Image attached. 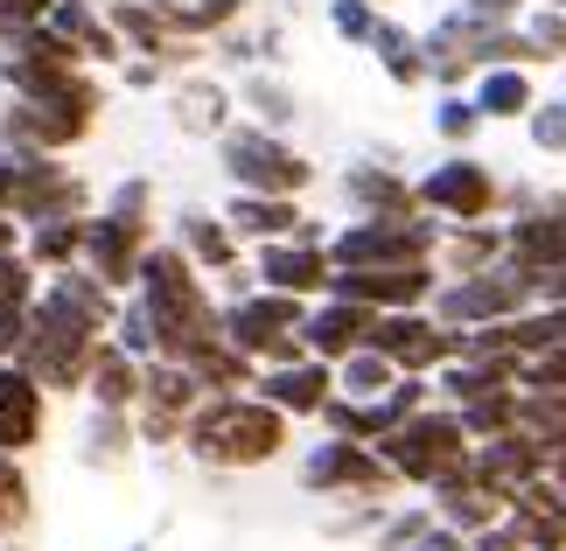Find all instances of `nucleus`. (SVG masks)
<instances>
[{"label": "nucleus", "mask_w": 566, "mask_h": 551, "mask_svg": "<svg viewBox=\"0 0 566 551\" xmlns=\"http://www.w3.org/2000/svg\"><path fill=\"white\" fill-rule=\"evenodd\" d=\"M378 447V460L399 481H427V489H441V481H454L469 468V433H462V418L454 412H433V405H420V412H406L391 433H378L371 439Z\"/></svg>", "instance_id": "3"}, {"label": "nucleus", "mask_w": 566, "mask_h": 551, "mask_svg": "<svg viewBox=\"0 0 566 551\" xmlns=\"http://www.w3.org/2000/svg\"><path fill=\"white\" fill-rule=\"evenodd\" d=\"M134 412H92V439H84V460L92 468H119L126 454H134Z\"/></svg>", "instance_id": "29"}, {"label": "nucleus", "mask_w": 566, "mask_h": 551, "mask_svg": "<svg viewBox=\"0 0 566 551\" xmlns=\"http://www.w3.org/2000/svg\"><path fill=\"white\" fill-rule=\"evenodd\" d=\"M21 336H29V315H8V307H0V363H21Z\"/></svg>", "instance_id": "42"}, {"label": "nucleus", "mask_w": 566, "mask_h": 551, "mask_svg": "<svg viewBox=\"0 0 566 551\" xmlns=\"http://www.w3.org/2000/svg\"><path fill=\"white\" fill-rule=\"evenodd\" d=\"M532 140H538V147H566V105H546V113H532Z\"/></svg>", "instance_id": "41"}, {"label": "nucleus", "mask_w": 566, "mask_h": 551, "mask_svg": "<svg viewBox=\"0 0 566 551\" xmlns=\"http://www.w3.org/2000/svg\"><path fill=\"white\" fill-rule=\"evenodd\" d=\"M371 307H357V300H322L308 307V321H301V349H308L315 363H343L350 349H364V336H371Z\"/></svg>", "instance_id": "16"}, {"label": "nucleus", "mask_w": 566, "mask_h": 551, "mask_svg": "<svg viewBox=\"0 0 566 551\" xmlns=\"http://www.w3.org/2000/svg\"><path fill=\"white\" fill-rule=\"evenodd\" d=\"M433 126H441V140H469L475 126H483V113H475V98H441Z\"/></svg>", "instance_id": "37"}, {"label": "nucleus", "mask_w": 566, "mask_h": 551, "mask_svg": "<svg viewBox=\"0 0 566 551\" xmlns=\"http://www.w3.org/2000/svg\"><path fill=\"white\" fill-rule=\"evenodd\" d=\"M517 384L532 391H566V349H538V357L517 363Z\"/></svg>", "instance_id": "35"}, {"label": "nucleus", "mask_w": 566, "mask_h": 551, "mask_svg": "<svg viewBox=\"0 0 566 551\" xmlns=\"http://www.w3.org/2000/svg\"><path fill=\"white\" fill-rule=\"evenodd\" d=\"M406 551H469V538H462V531H448V523H427V531L412 538Z\"/></svg>", "instance_id": "44"}, {"label": "nucleus", "mask_w": 566, "mask_h": 551, "mask_svg": "<svg viewBox=\"0 0 566 551\" xmlns=\"http://www.w3.org/2000/svg\"><path fill=\"white\" fill-rule=\"evenodd\" d=\"M35 294H42V273L21 252H0V307H8V315H29Z\"/></svg>", "instance_id": "31"}, {"label": "nucleus", "mask_w": 566, "mask_h": 551, "mask_svg": "<svg viewBox=\"0 0 566 551\" xmlns=\"http://www.w3.org/2000/svg\"><path fill=\"white\" fill-rule=\"evenodd\" d=\"M21 523H29V475L14 454H0V538H21Z\"/></svg>", "instance_id": "33"}, {"label": "nucleus", "mask_w": 566, "mask_h": 551, "mask_svg": "<svg viewBox=\"0 0 566 551\" xmlns=\"http://www.w3.org/2000/svg\"><path fill=\"white\" fill-rule=\"evenodd\" d=\"M21 258L35 273H63L84 258V216H50V224H29L21 231Z\"/></svg>", "instance_id": "23"}, {"label": "nucleus", "mask_w": 566, "mask_h": 551, "mask_svg": "<svg viewBox=\"0 0 566 551\" xmlns=\"http://www.w3.org/2000/svg\"><path fill=\"white\" fill-rule=\"evenodd\" d=\"M343 195L364 210V216H412V182H399L391 168H350L343 174Z\"/></svg>", "instance_id": "24"}, {"label": "nucleus", "mask_w": 566, "mask_h": 551, "mask_svg": "<svg viewBox=\"0 0 566 551\" xmlns=\"http://www.w3.org/2000/svg\"><path fill=\"white\" fill-rule=\"evenodd\" d=\"M126 84H134V92H147V84H161V63H155V56H134V63H126Z\"/></svg>", "instance_id": "46"}, {"label": "nucleus", "mask_w": 566, "mask_h": 551, "mask_svg": "<svg viewBox=\"0 0 566 551\" xmlns=\"http://www.w3.org/2000/svg\"><path fill=\"white\" fill-rule=\"evenodd\" d=\"M0 252H21V224H14L8 210H0Z\"/></svg>", "instance_id": "49"}, {"label": "nucleus", "mask_w": 566, "mask_h": 551, "mask_svg": "<svg viewBox=\"0 0 566 551\" xmlns=\"http://www.w3.org/2000/svg\"><path fill=\"white\" fill-rule=\"evenodd\" d=\"M176 252L189 258L196 273H231L238 266V237L224 216H203V210H189L182 224H176Z\"/></svg>", "instance_id": "22"}, {"label": "nucleus", "mask_w": 566, "mask_h": 551, "mask_svg": "<svg viewBox=\"0 0 566 551\" xmlns=\"http://www.w3.org/2000/svg\"><path fill=\"white\" fill-rule=\"evenodd\" d=\"M427 523H433V510H406V517H391V523H385V551H406L412 538L427 531Z\"/></svg>", "instance_id": "39"}, {"label": "nucleus", "mask_w": 566, "mask_h": 551, "mask_svg": "<svg viewBox=\"0 0 566 551\" xmlns=\"http://www.w3.org/2000/svg\"><path fill=\"white\" fill-rule=\"evenodd\" d=\"M42 14H50V0H0V35H8V29H35Z\"/></svg>", "instance_id": "40"}, {"label": "nucleus", "mask_w": 566, "mask_h": 551, "mask_svg": "<svg viewBox=\"0 0 566 551\" xmlns=\"http://www.w3.org/2000/svg\"><path fill=\"white\" fill-rule=\"evenodd\" d=\"M301 481L322 489V496H378L399 475H391L378 460V447H364V439H322V447H308V460H301Z\"/></svg>", "instance_id": "12"}, {"label": "nucleus", "mask_w": 566, "mask_h": 551, "mask_svg": "<svg viewBox=\"0 0 566 551\" xmlns=\"http://www.w3.org/2000/svg\"><path fill=\"white\" fill-rule=\"evenodd\" d=\"M371 8H378V0H371Z\"/></svg>", "instance_id": "52"}, {"label": "nucleus", "mask_w": 566, "mask_h": 551, "mask_svg": "<svg viewBox=\"0 0 566 551\" xmlns=\"http://www.w3.org/2000/svg\"><path fill=\"white\" fill-rule=\"evenodd\" d=\"M454 336H462V328H441V321H427L420 307H399V315H378L371 321L364 349H378L399 378H427V370H441L454 357Z\"/></svg>", "instance_id": "8"}, {"label": "nucleus", "mask_w": 566, "mask_h": 551, "mask_svg": "<svg viewBox=\"0 0 566 551\" xmlns=\"http://www.w3.org/2000/svg\"><path fill=\"white\" fill-rule=\"evenodd\" d=\"M259 279L273 286V294H329V252L322 245H301V237H273V245H259Z\"/></svg>", "instance_id": "18"}, {"label": "nucleus", "mask_w": 566, "mask_h": 551, "mask_svg": "<svg viewBox=\"0 0 566 551\" xmlns=\"http://www.w3.org/2000/svg\"><path fill=\"white\" fill-rule=\"evenodd\" d=\"M224 224H231V237H259V245H273V237H294L308 216L294 210V195H245V189H238L231 210H224Z\"/></svg>", "instance_id": "19"}, {"label": "nucleus", "mask_w": 566, "mask_h": 551, "mask_svg": "<svg viewBox=\"0 0 566 551\" xmlns=\"http://www.w3.org/2000/svg\"><path fill=\"white\" fill-rule=\"evenodd\" d=\"M399 384V370H391L378 349H350V357L336 363V399H357V405H371L385 399V391Z\"/></svg>", "instance_id": "27"}, {"label": "nucleus", "mask_w": 566, "mask_h": 551, "mask_svg": "<svg viewBox=\"0 0 566 551\" xmlns=\"http://www.w3.org/2000/svg\"><path fill=\"white\" fill-rule=\"evenodd\" d=\"M469 551H525V538H517V531H511V523H504V517H496V523H490V531H475V538H469Z\"/></svg>", "instance_id": "43"}, {"label": "nucleus", "mask_w": 566, "mask_h": 551, "mask_svg": "<svg viewBox=\"0 0 566 551\" xmlns=\"http://www.w3.org/2000/svg\"><path fill=\"white\" fill-rule=\"evenodd\" d=\"M14 174H21V161L8 147H0V210H8V195H14Z\"/></svg>", "instance_id": "48"}, {"label": "nucleus", "mask_w": 566, "mask_h": 551, "mask_svg": "<svg viewBox=\"0 0 566 551\" xmlns=\"http://www.w3.org/2000/svg\"><path fill=\"white\" fill-rule=\"evenodd\" d=\"M532 50H566V14H538L532 21Z\"/></svg>", "instance_id": "45"}, {"label": "nucleus", "mask_w": 566, "mask_h": 551, "mask_svg": "<svg viewBox=\"0 0 566 551\" xmlns=\"http://www.w3.org/2000/svg\"><path fill=\"white\" fill-rule=\"evenodd\" d=\"M371 50H378V63H385L391 84H420V77H427L420 35H406V29H391V21H378V29H371Z\"/></svg>", "instance_id": "28"}, {"label": "nucleus", "mask_w": 566, "mask_h": 551, "mask_svg": "<svg viewBox=\"0 0 566 551\" xmlns=\"http://www.w3.org/2000/svg\"><path fill=\"white\" fill-rule=\"evenodd\" d=\"M433 245H441V231L420 224V216H364V224L322 237L329 273H343V266H427Z\"/></svg>", "instance_id": "6"}, {"label": "nucleus", "mask_w": 566, "mask_h": 551, "mask_svg": "<svg viewBox=\"0 0 566 551\" xmlns=\"http://www.w3.org/2000/svg\"><path fill=\"white\" fill-rule=\"evenodd\" d=\"M252 391L273 412H287V418H315L322 405L336 399V363H315V357L273 363V370H259V378H252Z\"/></svg>", "instance_id": "15"}, {"label": "nucleus", "mask_w": 566, "mask_h": 551, "mask_svg": "<svg viewBox=\"0 0 566 551\" xmlns=\"http://www.w3.org/2000/svg\"><path fill=\"white\" fill-rule=\"evenodd\" d=\"M504 245H511V266L532 273V286H538L546 273L566 266V216H525V224H517Z\"/></svg>", "instance_id": "21"}, {"label": "nucleus", "mask_w": 566, "mask_h": 551, "mask_svg": "<svg viewBox=\"0 0 566 551\" xmlns=\"http://www.w3.org/2000/svg\"><path fill=\"white\" fill-rule=\"evenodd\" d=\"M532 294V273H517L511 258L504 266H483L469 279H454L441 294V328H490V321H511Z\"/></svg>", "instance_id": "9"}, {"label": "nucleus", "mask_w": 566, "mask_h": 551, "mask_svg": "<svg viewBox=\"0 0 566 551\" xmlns=\"http://www.w3.org/2000/svg\"><path fill=\"white\" fill-rule=\"evenodd\" d=\"M252 0H176V21H182V35H217V29H231L238 14H245Z\"/></svg>", "instance_id": "30"}, {"label": "nucleus", "mask_w": 566, "mask_h": 551, "mask_svg": "<svg viewBox=\"0 0 566 551\" xmlns=\"http://www.w3.org/2000/svg\"><path fill=\"white\" fill-rule=\"evenodd\" d=\"M84 203H92L84 174H71L56 153H35V161H21V174H14L8 216L29 231V224H50V216H84Z\"/></svg>", "instance_id": "11"}, {"label": "nucleus", "mask_w": 566, "mask_h": 551, "mask_svg": "<svg viewBox=\"0 0 566 551\" xmlns=\"http://www.w3.org/2000/svg\"><path fill=\"white\" fill-rule=\"evenodd\" d=\"M433 294V266H343L329 273V300H357L371 315H399Z\"/></svg>", "instance_id": "13"}, {"label": "nucleus", "mask_w": 566, "mask_h": 551, "mask_svg": "<svg viewBox=\"0 0 566 551\" xmlns=\"http://www.w3.org/2000/svg\"><path fill=\"white\" fill-rule=\"evenodd\" d=\"M0 551H21V544H14V538H8V544H0Z\"/></svg>", "instance_id": "50"}, {"label": "nucleus", "mask_w": 566, "mask_h": 551, "mask_svg": "<svg viewBox=\"0 0 566 551\" xmlns=\"http://www.w3.org/2000/svg\"><path fill=\"white\" fill-rule=\"evenodd\" d=\"M412 203H420V210H441V216H454V224H483L490 203H496V182H490L483 161L454 153V161H441L420 189H412Z\"/></svg>", "instance_id": "14"}, {"label": "nucleus", "mask_w": 566, "mask_h": 551, "mask_svg": "<svg viewBox=\"0 0 566 551\" xmlns=\"http://www.w3.org/2000/svg\"><path fill=\"white\" fill-rule=\"evenodd\" d=\"M147 245H155V224H147V216H113L105 210V216H84V258L77 266L98 286L126 294L134 273H140V258H147Z\"/></svg>", "instance_id": "10"}, {"label": "nucleus", "mask_w": 566, "mask_h": 551, "mask_svg": "<svg viewBox=\"0 0 566 551\" xmlns=\"http://www.w3.org/2000/svg\"><path fill=\"white\" fill-rule=\"evenodd\" d=\"M176 119L189 126V134H217V126H224V92H217V84H182Z\"/></svg>", "instance_id": "32"}, {"label": "nucleus", "mask_w": 566, "mask_h": 551, "mask_svg": "<svg viewBox=\"0 0 566 551\" xmlns=\"http://www.w3.org/2000/svg\"><path fill=\"white\" fill-rule=\"evenodd\" d=\"M433 252L448 258V273H454V279H469V273H483L490 258H496V237H490V231H454L448 245H433Z\"/></svg>", "instance_id": "34"}, {"label": "nucleus", "mask_w": 566, "mask_h": 551, "mask_svg": "<svg viewBox=\"0 0 566 551\" xmlns=\"http://www.w3.org/2000/svg\"><path fill=\"white\" fill-rule=\"evenodd\" d=\"M42 29L71 42L84 71H98V63H119V56H126V42L113 35V21H105V14L92 8V0H50V14H42Z\"/></svg>", "instance_id": "17"}, {"label": "nucleus", "mask_w": 566, "mask_h": 551, "mask_svg": "<svg viewBox=\"0 0 566 551\" xmlns=\"http://www.w3.org/2000/svg\"><path fill=\"white\" fill-rule=\"evenodd\" d=\"M42 412H50V391L42 384H21L0 399V454H29L42 439Z\"/></svg>", "instance_id": "25"}, {"label": "nucleus", "mask_w": 566, "mask_h": 551, "mask_svg": "<svg viewBox=\"0 0 566 551\" xmlns=\"http://www.w3.org/2000/svg\"><path fill=\"white\" fill-rule=\"evenodd\" d=\"M301 321H308V300L252 286V294H238L224 315H217V336H224L238 357H252L259 370H273V363L308 357V349H301Z\"/></svg>", "instance_id": "5"}, {"label": "nucleus", "mask_w": 566, "mask_h": 551, "mask_svg": "<svg viewBox=\"0 0 566 551\" xmlns=\"http://www.w3.org/2000/svg\"><path fill=\"white\" fill-rule=\"evenodd\" d=\"M84 391H92V412H134L140 405V363L126 349L98 342L92 370H84Z\"/></svg>", "instance_id": "20"}, {"label": "nucleus", "mask_w": 566, "mask_h": 551, "mask_svg": "<svg viewBox=\"0 0 566 551\" xmlns=\"http://www.w3.org/2000/svg\"><path fill=\"white\" fill-rule=\"evenodd\" d=\"M245 98L259 105V119H266V134H273V126H280V119H294V98H287V92H280V84H266V77H259V84H252V92H245Z\"/></svg>", "instance_id": "38"}, {"label": "nucleus", "mask_w": 566, "mask_h": 551, "mask_svg": "<svg viewBox=\"0 0 566 551\" xmlns=\"http://www.w3.org/2000/svg\"><path fill=\"white\" fill-rule=\"evenodd\" d=\"M224 174L245 195H301L315 168L266 126H238V134H224Z\"/></svg>", "instance_id": "7"}, {"label": "nucleus", "mask_w": 566, "mask_h": 551, "mask_svg": "<svg viewBox=\"0 0 566 551\" xmlns=\"http://www.w3.org/2000/svg\"><path fill=\"white\" fill-rule=\"evenodd\" d=\"M182 439L203 468H259V460L287 447V412H273L266 399H245V391H210L182 418Z\"/></svg>", "instance_id": "2"}, {"label": "nucleus", "mask_w": 566, "mask_h": 551, "mask_svg": "<svg viewBox=\"0 0 566 551\" xmlns=\"http://www.w3.org/2000/svg\"><path fill=\"white\" fill-rule=\"evenodd\" d=\"M134 300L155 321V357H168V363H182L189 349H203L217 336V307L176 245H147L140 273H134Z\"/></svg>", "instance_id": "1"}, {"label": "nucleus", "mask_w": 566, "mask_h": 551, "mask_svg": "<svg viewBox=\"0 0 566 551\" xmlns=\"http://www.w3.org/2000/svg\"><path fill=\"white\" fill-rule=\"evenodd\" d=\"M475 113H483V119H517V113H532V77L517 71V63H490L483 84H475Z\"/></svg>", "instance_id": "26"}, {"label": "nucleus", "mask_w": 566, "mask_h": 551, "mask_svg": "<svg viewBox=\"0 0 566 551\" xmlns=\"http://www.w3.org/2000/svg\"><path fill=\"white\" fill-rule=\"evenodd\" d=\"M329 21H336V35H350V42H371V29H378V8H371V0H336V8H329Z\"/></svg>", "instance_id": "36"}, {"label": "nucleus", "mask_w": 566, "mask_h": 551, "mask_svg": "<svg viewBox=\"0 0 566 551\" xmlns=\"http://www.w3.org/2000/svg\"><path fill=\"white\" fill-rule=\"evenodd\" d=\"M553 8H566V0H553Z\"/></svg>", "instance_id": "51"}, {"label": "nucleus", "mask_w": 566, "mask_h": 551, "mask_svg": "<svg viewBox=\"0 0 566 551\" xmlns=\"http://www.w3.org/2000/svg\"><path fill=\"white\" fill-rule=\"evenodd\" d=\"M98 328L77 321L71 307H56L50 294H35L29 307V336H21V370L42 384V391H84V370L98 357Z\"/></svg>", "instance_id": "4"}, {"label": "nucleus", "mask_w": 566, "mask_h": 551, "mask_svg": "<svg viewBox=\"0 0 566 551\" xmlns=\"http://www.w3.org/2000/svg\"><path fill=\"white\" fill-rule=\"evenodd\" d=\"M462 14H475V21H511V14H517V0H469Z\"/></svg>", "instance_id": "47"}]
</instances>
